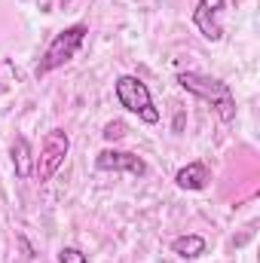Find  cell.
I'll use <instances>...</instances> for the list:
<instances>
[{
    "label": "cell",
    "mask_w": 260,
    "mask_h": 263,
    "mask_svg": "<svg viewBox=\"0 0 260 263\" xmlns=\"http://www.w3.org/2000/svg\"><path fill=\"white\" fill-rule=\"evenodd\" d=\"M178 83H181V89L193 92L196 98L208 101L224 123H233L236 120V98H233V92H230V86L224 80L208 77V73H199V70H184V73H178Z\"/></svg>",
    "instance_id": "1"
},
{
    "label": "cell",
    "mask_w": 260,
    "mask_h": 263,
    "mask_svg": "<svg viewBox=\"0 0 260 263\" xmlns=\"http://www.w3.org/2000/svg\"><path fill=\"white\" fill-rule=\"evenodd\" d=\"M86 34H89L86 25H70L62 34H55V40L49 43V49L43 52V59H40V65H37V77H43V73H49V70H55V67L67 65V62L80 52Z\"/></svg>",
    "instance_id": "2"
},
{
    "label": "cell",
    "mask_w": 260,
    "mask_h": 263,
    "mask_svg": "<svg viewBox=\"0 0 260 263\" xmlns=\"http://www.w3.org/2000/svg\"><path fill=\"white\" fill-rule=\"evenodd\" d=\"M117 101L129 110V114H138L144 123H159V110L153 107V98H150V89L138 80V77H120L117 80Z\"/></svg>",
    "instance_id": "3"
},
{
    "label": "cell",
    "mask_w": 260,
    "mask_h": 263,
    "mask_svg": "<svg viewBox=\"0 0 260 263\" xmlns=\"http://www.w3.org/2000/svg\"><path fill=\"white\" fill-rule=\"evenodd\" d=\"M67 150H70V138H67L65 129H49L43 135L40 156H37V162H34V175H37L40 184H46V181L59 172V165L65 162Z\"/></svg>",
    "instance_id": "4"
},
{
    "label": "cell",
    "mask_w": 260,
    "mask_h": 263,
    "mask_svg": "<svg viewBox=\"0 0 260 263\" xmlns=\"http://www.w3.org/2000/svg\"><path fill=\"white\" fill-rule=\"evenodd\" d=\"M95 165H98V172H129L135 178L147 175V162L135 153H126V150H101L95 156Z\"/></svg>",
    "instance_id": "5"
},
{
    "label": "cell",
    "mask_w": 260,
    "mask_h": 263,
    "mask_svg": "<svg viewBox=\"0 0 260 263\" xmlns=\"http://www.w3.org/2000/svg\"><path fill=\"white\" fill-rule=\"evenodd\" d=\"M220 9H224V0H199V6H196V12H193L196 28H199L202 37L211 40V43H217V40L224 37V28H220V22H217Z\"/></svg>",
    "instance_id": "6"
},
{
    "label": "cell",
    "mask_w": 260,
    "mask_h": 263,
    "mask_svg": "<svg viewBox=\"0 0 260 263\" xmlns=\"http://www.w3.org/2000/svg\"><path fill=\"white\" fill-rule=\"evenodd\" d=\"M208 181H211V175H208V168H205L202 162H190V165H184V168L175 175V184H178L181 190H202Z\"/></svg>",
    "instance_id": "7"
},
{
    "label": "cell",
    "mask_w": 260,
    "mask_h": 263,
    "mask_svg": "<svg viewBox=\"0 0 260 263\" xmlns=\"http://www.w3.org/2000/svg\"><path fill=\"white\" fill-rule=\"evenodd\" d=\"M172 251L178 254V257H187V260H193L199 254H205V239L202 236H178L175 242H172Z\"/></svg>",
    "instance_id": "8"
},
{
    "label": "cell",
    "mask_w": 260,
    "mask_h": 263,
    "mask_svg": "<svg viewBox=\"0 0 260 263\" xmlns=\"http://www.w3.org/2000/svg\"><path fill=\"white\" fill-rule=\"evenodd\" d=\"M12 162H15L18 178L31 175V144L25 138H15V144H12Z\"/></svg>",
    "instance_id": "9"
},
{
    "label": "cell",
    "mask_w": 260,
    "mask_h": 263,
    "mask_svg": "<svg viewBox=\"0 0 260 263\" xmlns=\"http://www.w3.org/2000/svg\"><path fill=\"white\" fill-rule=\"evenodd\" d=\"M59 263H89V257L80 248H62L59 251Z\"/></svg>",
    "instance_id": "10"
},
{
    "label": "cell",
    "mask_w": 260,
    "mask_h": 263,
    "mask_svg": "<svg viewBox=\"0 0 260 263\" xmlns=\"http://www.w3.org/2000/svg\"><path fill=\"white\" fill-rule=\"evenodd\" d=\"M123 135H126V126H123L120 120H114V123L104 126V138H107V141H120Z\"/></svg>",
    "instance_id": "11"
}]
</instances>
